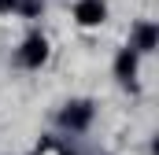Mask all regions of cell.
Wrapping results in <instances>:
<instances>
[{
	"label": "cell",
	"mask_w": 159,
	"mask_h": 155,
	"mask_svg": "<svg viewBox=\"0 0 159 155\" xmlns=\"http://www.w3.org/2000/svg\"><path fill=\"white\" fill-rule=\"evenodd\" d=\"M89 118H93V104H67V111H63V126H70V129H85L89 126Z\"/></svg>",
	"instance_id": "obj_3"
},
{
	"label": "cell",
	"mask_w": 159,
	"mask_h": 155,
	"mask_svg": "<svg viewBox=\"0 0 159 155\" xmlns=\"http://www.w3.org/2000/svg\"><path fill=\"white\" fill-rule=\"evenodd\" d=\"M63 155H70V152H63Z\"/></svg>",
	"instance_id": "obj_8"
},
{
	"label": "cell",
	"mask_w": 159,
	"mask_h": 155,
	"mask_svg": "<svg viewBox=\"0 0 159 155\" xmlns=\"http://www.w3.org/2000/svg\"><path fill=\"white\" fill-rule=\"evenodd\" d=\"M133 41H137V44H133L137 52H152V48H156V26H152V22H141V26L133 30Z\"/></svg>",
	"instance_id": "obj_4"
},
{
	"label": "cell",
	"mask_w": 159,
	"mask_h": 155,
	"mask_svg": "<svg viewBox=\"0 0 159 155\" xmlns=\"http://www.w3.org/2000/svg\"><path fill=\"white\" fill-rule=\"evenodd\" d=\"M19 7V0H0V11H15Z\"/></svg>",
	"instance_id": "obj_7"
},
{
	"label": "cell",
	"mask_w": 159,
	"mask_h": 155,
	"mask_svg": "<svg viewBox=\"0 0 159 155\" xmlns=\"http://www.w3.org/2000/svg\"><path fill=\"white\" fill-rule=\"evenodd\" d=\"M133 70H137V55H133V48H122L119 59H115V74H119L122 81H129V78H133Z\"/></svg>",
	"instance_id": "obj_5"
},
{
	"label": "cell",
	"mask_w": 159,
	"mask_h": 155,
	"mask_svg": "<svg viewBox=\"0 0 159 155\" xmlns=\"http://www.w3.org/2000/svg\"><path fill=\"white\" fill-rule=\"evenodd\" d=\"M74 19H78L81 26H100L107 19V4L104 0H78L74 4Z\"/></svg>",
	"instance_id": "obj_2"
},
{
	"label": "cell",
	"mask_w": 159,
	"mask_h": 155,
	"mask_svg": "<svg viewBox=\"0 0 159 155\" xmlns=\"http://www.w3.org/2000/svg\"><path fill=\"white\" fill-rule=\"evenodd\" d=\"M19 7H22V15H37L41 7H44V0H22Z\"/></svg>",
	"instance_id": "obj_6"
},
{
	"label": "cell",
	"mask_w": 159,
	"mask_h": 155,
	"mask_svg": "<svg viewBox=\"0 0 159 155\" xmlns=\"http://www.w3.org/2000/svg\"><path fill=\"white\" fill-rule=\"evenodd\" d=\"M44 59H48V41L41 37V33H30L26 44H22V52H19V63L34 70V67H41Z\"/></svg>",
	"instance_id": "obj_1"
}]
</instances>
